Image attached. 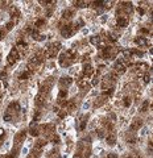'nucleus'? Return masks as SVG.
Instances as JSON below:
<instances>
[{
	"label": "nucleus",
	"mask_w": 153,
	"mask_h": 158,
	"mask_svg": "<svg viewBox=\"0 0 153 158\" xmlns=\"http://www.w3.org/2000/svg\"><path fill=\"white\" fill-rule=\"evenodd\" d=\"M149 81H150V76H149L148 74H146V75H144V82H145V83H148Z\"/></svg>",
	"instance_id": "c85d7f7f"
},
{
	"label": "nucleus",
	"mask_w": 153,
	"mask_h": 158,
	"mask_svg": "<svg viewBox=\"0 0 153 158\" xmlns=\"http://www.w3.org/2000/svg\"><path fill=\"white\" fill-rule=\"evenodd\" d=\"M98 83H99V79H94V81H93V84L94 86H96Z\"/></svg>",
	"instance_id": "f704fd0d"
},
{
	"label": "nucleus",
	"mask_w": 153,
	"mask_h": 158,
	"mask_svg": "<svg viewBox=\"0 0 153 158\" xmlns=\"http://www.w3.org/2000/svg\"><path fill=\"white\" fill-rule=\"evenodd\" d=\"M127 25H128V20H127L125 17H119V18H118V27L125 28Z\"/></svg>",
	"instance_id": "423d86ee"
},
{
	"label": "nucleus",
	"mask_w": 153,
	"mask_h": 158,
	"mask_svg": "<svg viewBox=\"0 0 153 158\" xmlns=\"http://www.w3.org/2000/svg\"><path fill=\"white\" fill-rule=\"evenodd\" d=\"M28 158H34V157H33V155H29V157H28Z\"/></svg>",
	"instance_id": "58836bf2"
},
{
	"label": "nucleus",
	"mask_w": 153,
	"mask_h": 158,
	"mask_svg": "<svg viewBox=\"0 0 153 158\" xmlns=\"http://www.w3.org/2000/svg\"><path fill=\"white\" fill-rule=\"evenodd\" d=\"M110 78H111V79H112V81H116V79H118V78H119V75H118V74H115V73H114V74H111V75H110Z\"/></svg>",
	"instance_id": "cd10ccee"
},
{
	"label": "nucleus",
	"mask_w": 153,
	"mask_h": 158,
	"mask_svg": "<svg viewBox=\"0 0 153 158\" xmlns=\"http://www.w3.org/2000/svg\"><path fill=\"white\" fill-rule=\"evenodd\" d=\"M3 118H4V121H11V120H12V115H11L9 112H7V113H4Z\"/></svg>",
	"instance_id": "6ab92c4d"
},
{
	"label": "nucleus",
	"mask_w": 153,
	"mask_h": 158,
	"mask_svg": "<svg viewBox=\"0 0 153 158\" xmlns=\"http://www.w3.org/2000/svg\"><path fill=\"white\" fill-rule=\"evenodd\" d=\"M5 76H7L5 73H0V79H5Z\"/></svg>",
	"instance_id": "72a5a7b5"
},
{
	"label": "nucleus",
	"mask_w": 153,
	"mask_h": 158,
	"mask_svg": "<svg viewBox=\"0 0 153 158\" xmlns=\"http://www.w3.org/2000/svg\"><path fill=\"white\" fill-rule=\"evenodd\" d=\"M4 36H5V30L0 29V38H4Z\"/></svg>",
	"instance_id": "c756f323"
},
{
	"label": "nucleus",
	"mask_w": 153,
	"mask_h": 158,
	"mask_svg": "<svg viewBox=\"0 0 153 158\" xmlns=\"http://www.w3.org/2000/svg\"><path fill=\"white\" fill-rule=\"evenodd\" d=\"M30 134H32V136H34V137H37V136L40 134V132H38V128H36V127H32V128H30Z\"/></svg>",
	"instance_id": "2eb2a0df"
},
{
	"label": "nucleus",
	"mask_w": 153,
	"mask_h": 158,
	"mask_svg": "<svg viewBox=\"0 0 153 158\" xmlns=\"http://www.w3.org/2000/svg\"><path fill=\"white\" fill-rule=\"evenodd\" d=\"M98 136H99V137H103V136H104V134H103V130H98Z\"/></svg>",
	"instance_id": "c9c22d12"
},
{
	"label": "nucleus",
	"mask_w": 153,
	"mask_h": 158,
	"mask_svg": "<svg viewBox=\"0 0 153 158\" xmlns=\"http://www.w3.org/2000/svg\"><path fill=\"white\" fill-rule=\"evenodd\" d=\"M56 54H57V50L56 49H49V50H46V53H45V55H48V57H56Z\"/></svg>",
	"instance_id": "f8f14e48"
},
{
	"label": "nucleus",
	"mask_w": 153,
	"mask_h": 158,
	"mask_svg": "<svg viewBox=\"0 0 153 158\" xmlns=\"http://www.w3.org/2000/svg\"><path fill=\"white\" fill-rule=\"evenodd\" d=\"M141 125H143V121H141V120H139V118H137V120H135V121L132 123V125H131V128H132L133 130H137V129H140V128H141Z\"/></svg>",
	"instance_id": "6e6552de"
},
{
	"label": "nucleus",
	"mask_w": 153,
	"mask_h": 158,
	"mask_svg": "<svg viewBox=\"0 0 153 158\" xmlns=\"http://www.w3.org/2000/svg\"><path fill=\"white\" fill-rule=\"evenodd\" d=\"M75 4V7H79V8H83V7H86V5H89V2H75L74 3Z\"/></svg>",
	"instance_id": "ddd939ff"
},
{
	"label": "nucleus",
	"mask_w": 153,
	"mask_h": 158,
	"mask_svg": "<svg viewBox=\"0 0 153 158\" xmlns=\"http://www.w3.org/2000/svg\"><path fill=\"white\" fill-rule=\"evenodd\" d=\"M135 42H136L137 45H144V44H145V40L141 38V37H137V38L135 40Z\"/></svg>",
	"instance_id": "412c9836"
},
{
	"label": "nucleus",
	"mask_w": 153,
	"mask_h": 158,
	"mask_svg": "<svg viewBox=\"0 0 153 158\" xmlns=\"http://www.w3.org/2000/svg\"><path fill=\"white\" fill-rule=\"evenodd\" d=\"M131 103H132V100H131V97H124V107H129Z\"/></svg>",
	"instance_id": "4be33fe9"
},
{
	"label": "nucleus",
	"mask_w": 153,
	"mask_h": 158,
	"mask_svg": "<svg viewBox=\"0 0 153 158\" xmlns=\"http://www.w3.org/2000/svg\"><path fill=\"white\" fill-rule=\"evenodd\" d=\"M78 86L79 87H87V86H89V84H87V79H82V81H79Z\"/></svg>",
	"instance_id": "aec40b11"
},
{
	"label": "nucleus",
	"mask_w": 153,
	"mask_h": 158,
	"mask_svg": "<svg viewBox=\"0 0 153 158\" xmlns=\"http://www.w3.org/2000/svg\"><path fill=\"white\" fill-rule=\"evenodd\" d=\"M44 24H45V20L40 18V20H37V21H36L34 27H36V29H37V28H40V27H41V25H44Z\"/></svg>",
	"instance_id": "f3484780"
},
{
	"label": "nucleus",
	"mask_w": 153,
	"mask_h": 158,
	"mask_svg": "<svg viewBox=\"0 0 153 158\" xmlns=\"http://www.w3.org/2000/svg\"><path fill=\"white\" fill-rule=\"evenodd\" d=\"M66 96H68V91H66V90H61V91H59V95H58L59 100H61V99H65Z\"/></svg>",
	"instance_id": "dca6fc26"
},
{
	"label": "nucleus",
	"mask_w": 153,
	"mask_h": 158,
	"mask_svg": "<svg viewBox=\"0 0 153 158\" xmlns=\"http://www.w3.org/2000/svg\"><path fill=\"white\" fill-rule=\"evenodd\" d=\"M25 136H27V130H21L17 136H16V138H15V144H16V148L20 145V142L25 138Z\"/></svg>",
	"instance_id": "7ed1b4c3"
},
{
	"label": "nucleus",
	"mask_w": 153,
	"mask_h": 158,
	"mask_svg": "<svg viewBox=\"0 0 153 158\" xmlns=\"http://www.w3.org/2000/svg\"><path fill=\"white\" fill-rule=\"evenodd\" d=\"M29 74H30V73H24V74H21L20 79H27V78L29 76Z\"/></svg>",
	"instance_id": "bb28decb"
},
{
	"label": "nucleus",
	"mask_w": 153,
	"mask_h": 158,
	"mask_svg": "<svg viewBox=\"0 0 153 158\" xmlns=\"http://www.w3.org/2000/svg\"><path fill=\"white\" fill-rule=\"evenodd\" d=\"M52 79H53V78H49L48 81L41 86V90H40V91H41V95H42L44 92H45V94H46V92H49V88H50V87H52V84H53V81H52Z\"/></svg>",
	"instance_id": "f257e3e1"
},
{
	"label": "nucleus",
	"mask_w": 153,
	"mask_h": 158,
	"mask_svg": "<svg viewBox=\"0 0 153 158\" xmlns=\"http://www.w3.org/2000/svg\"><path fill=\"white\" fill-rule=\"evenodd\" d=\"M58 115H59V117H65V115H66V111H61V112H58Z\"/></svg>",
	"instance_id": "2f4dec72"
},
{
	"label": "nucleus",
	"mask_w": 153,
	"mask_h": 158,
	"mask_svg": "<svg viewBox=\"0 0 153 158\" xmlns=\"http://www.w3.org/2000/svg\"><path fill=\"white\" fill-rule=\"evenodd\" d=\"M61 33L63 37H69L71 33H73V29H71V25H68V27H65L61 29Z\"/></svg>",
	"instance_id": "39448f33"
},
{
	"label": "nucleus",
	"mask_w": 153,
	"mask_h": 158,
	"mask_svg": "<svg viewBox=\"0 0 153 158\" xmlns=\"http://www.w3.org/2000/svg\"><path fill=\"white\" fill-rule=\"evenodd\" d=\"M83 73H84V75H86V76H90V75L93 74V67H91L90 65L84 66V69H83Z\"/></svg>",
	"instance_id": "9b49d317"
},
{
	"label": "nucleus",
	"mask_w": 153,
	"mask_h": 158,
	"mask_svg": "<svg viewBox=\"0 0 153 158\" xmlns=\"http://www.w3.org/2000/svg\"><path fill=\"white\" fill-rule=\"evenodd\" d=\"M68 108H69V111H73V109L75 108V102H70V103H68Z\"/></svg>",
	"instance_id": "b1692460"
},
{
	"label": "nucleus",
	"mask_w": 153,
	"mask_h": 158,
	"mask_svg": "<svg viewBox=\"0 0 153 158\" xmlns=\"http://www.w3.org/2000/svg\"><path fill=\"white\" fill-rule=\"evenodd\" d=\"M71 83H73V79H71V78H69V76H68V78H62V79H61V84H63V86H70Z\"/></svg>",
	"instance_id": "9d476101"
},
{
	"label": "nucleus",
	"mask_w": 153,
	"mask_h": 158,
	"mask_svg": "<svg viewBox=\"0 0 153 158\" xmlns=\"http://www.w3.org/2000/svg\"><path fill=\"white\" fill-rule=\"evenodd\" d=\"M106 128H107V129H110V130H111V129H112V128H114V127H112V124H111V123H107V124H106Z\"/></svg>",
	"instance_id": "7c9ffc66"
},
{
	"label": "nucleus",
	"mask_w": 153,
	"mask_h": 158,
	"mask_svg": "<svg viewBox=\"0 0 153 158\" xmlns=\"http://www.w3.org/2000/svg\"><path fill=\"white\" fill-rule=\"evenodd\" d=\"M99 41H100V38H99L98 36H94V37H91V38H90V42H91L93 45H98V44H99Z\"/></svg>",
	"instance_id": "4468645a"
},
{
	"label": "nucleus",
	"mask_w": 153,
	"mask_h": 158,
	"mask_svg": "<svg viewBox=\"0 0 153 158\" xmlns=\"http://www.w3.org/2000/svg\"><path fill=\"white\" fill-rule=\"evenodd\" d=\"M106 141L110 144V145H114V144L116 142V136H115V134H108V136L106 137Z\"/></svg>",
	"instance_id": "1a4fd4ad"
},
{
	"label": "nucleus",
	"mask_w": 153,
	"mask_h": 158,
	"mask_svg": "<svg viewBox=\"0 0 153 158\" xmlns=\"http://www.w3.org/2000/svg\"><path fill=\"white\" fill-rule=\"evenodd\" d=\"M53 141H54L56 144H58V141H59V137H58V136H54V137H53Z\"/></svg>",
	"instance_id": "473e14b6"
},
{
	"label": "nucleus",
	"mask_w": 153,
	"mask_h": 158,
	"mask_svg": "<svg viewBox=\"0 0 153 158\" xmlns=\"http://www.w3.org/2000/svg\"><path fill=\"white\" fill-rule=\"evenodd\" d=\"M34 103H36L37 107H42L44 104H45V99H44V96H42L41 94H38V95L36 96V99H34Z\"/></svg>",
	"instance_id": "20e7f679"
},
{
	"label": "nucleus",
	"mask_w": 153,
	"mask_h": 158,
	"mask_svg": "<svg viewBox=\"0 0 153 158\" xmlns=\"http://www.w3.org/2000/svg\"><path fill=\"white\" fill-rule=\"evenodd\" d=\"M75 158H79V157H75Z\"/></svg>",
	"instance_id": "ea45409f"
},
{
	"label": "nucleus",
	"mask_w": 153,
	"mask_h": 158,
	"mask_svg": "<svg viewBox=\"0 0 153 158\" xmlns=\"http://www.w3.org/2000/svg\"><path fill=\"white\" fill-rule=\"evenodd\" d=\"M0 158H2V157H0Z\"/></svg>",
	"instance_id": "a19ab883"
},
{
	"label": "nucleus",
	"mask_w": 153,
	"mask_h": 158,
	"mask_svg": "<svg viewBox=\"0 0 153 158\" xmlns=\"http://www.w3.org/2000/svg\"><path fill=\"white\" fill-rule=\"evenodd\" d=\"M139 13H141V15H143V13H144V9H141V8H139Z\"/></svg>",
	"instance_id": "4c0bfd02"
},
{
	"label": "nucleus",
	"mask_w": 153,
	"mask_h": 158,
	"mask_svg": "<svg viewBox=\"0 0 153 158\" xmlns=\"http://www.w3.org/2000/svg\"><path fill=\"white\" fill-rule=\"evenodd\" d=\"M45 145H46V141H44V140H40V141L36 144V148H37V149H41L42 146H45Z\"/></svg>",
	"instance_id": "a211bd4d"
},
{
	"label": "nucleus",
	"mask_w": 153,
	"mask_h": 158,
	"mask_svg": "<svg viewBox=\"0 0 153 158\" xmlns=\"http://www.w3.org/2000/svg\"><path fill=\"white\" fill-rule=\"evenodd\" d=\"M73 15V11H65L63 12V18H70Z\"/></svg>",
	"instance_id": "5701e85b"
},
{
	"label": "nucleus",
	"mask_w": 153,
	"mask_h": 158,
	"mask_svg": "<svg viewBox=\"0 0 153 158\" xmlns=\"http://www.w3.org/2000/svg\"><path fill=\"white\" fill-rule=\"evenodd\" d=\"M115 70H116V73L123 74V73H125V66H124L121 62H118V63L115 65Z\"/></svg>",
	"instance_id": "0eeeda50"
},
{
	"label": "nucleus",
	"mask_w": 153,
	"mask_h": 158,
	"mask_svg": "<svg viewBox=\"0 0 153 158\" xmlns=\"http://www.w3.org/2000/svg\"><path fill=\"white\" fill-rule=\"evenodd\" d=\"M12 27H13V21L7 23V25H5V30H11V29H12Z\"/></svg>",
	"instance_id": "a878e982"
},
{
	"label": "nucleus",
	"mask_w": 153,
	"mask_h": 158,
	"mask_svg": "<svg viewBox=\"0 0 153 158\" xmlns=\"http://www.w3.org/2000/svg\"><path fill=\"white\" fill-rule=\"evenodd\" d=\"M4 136V129H0V137Z\"/></svg>",
	"instance_id": "e433bc0d"
},
{
	"label": "nucleus",
	"mask_w": 153,
	"mask_h": 158,
	"mask_svg": "<svg viewBox=\"0 0 153 158\" xmlns=\"http://www.w3.org/2000/svg\"><path fill=\"white\" fill-rule=\"evenodd\" d=\"M148 106H149V103H148V102H144V104H143V107H141V112H146Z\"/></svg>",
	"instance_id": "393cba45"
},
{
	"label": "nucleus",
	"mask_w": 153,
	"mask_h": 158,
	"mask_svg": "<svg viewBox=\"0 0 153 158\" xmlns=\"http://www.w3.org/2000/svg\"><path fill=\"white\" fill-rule=\"evenodd\" d=\"M17 57H19L17 50H16V49H13V50L9 53V55H8V63H9V65H13V63L17 61Z\"/></svg>",
	"instance_id": "f03ea898"
}]
</instances>
